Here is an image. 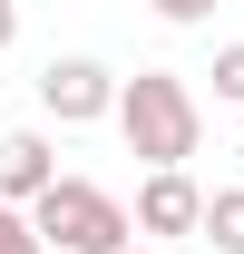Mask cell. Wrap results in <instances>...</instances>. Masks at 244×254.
Listing matches in <instances>:
<instances>
[{
	"label": "cell",
	"instance_id": "obj_1",
	"mask_svg": "<svg viewBox=\"0 0 244 254\" xmlns=\"http://www.w3.org/2000/svg\"><path fill=\"white\" fill-rule=\"evenodd\" d=\"M118 137L137 166H185L195 147H205V108H195V88H185L176 68H137L118 98Z\"/></svg>",
	"mask_w": 244,
	"mask_h": 254
},
{
	"label": "cell",
	"instance_id": "obj_2",
	"mask_svg": "<svg viewBox=\"0 0 244 254\" xmlns=\"http://www.w3.org/2000/svg\"><path fill=\"white\" fill-rule=\"evenodd\" d=\"M30 215H39V235H49V254H118V245H137V215H127L108 186H88V176H59Z\"/></svg>",
	"mask_w": 244,
	"mask_h": 254
},
{
	"label": "cell",
	"instance_id": "obj_3",
	"mask_svg": "<svg viewBox=\"0 0 244 254\" xmlns=\"http://www.w3.org/2000/svg\"><path fill=\"white\" fill-rule=\"evenodd\" d=\"M118 98H127V78L108 59H88V49H68V59H49L39 68V108L59 127H98V118H118Z\"/></svg>",
	"mask_w": 244,
	"mask_h": 254
},
{
	"label": "cell",
	"instance_id": "obj_4",
	"mask_svg": "<svg viewBox=\"0 0 244 254\" xmlns=\"http://www.w3.org/2000/svg\"><path fill=\"white\" fill-rule=\"evenodd\" d=\"M137 235H205V186L185 166H147L137 186Z\"/></svg>",
	"mask_w": 244,
	"mask_h": 254
},
{
	"label": "cell",
	"instance_id": "obj_5",
	"mask_svg": "<svg viewBox=\"0 0 244 254\" xmlns=\"http://www.w3.org/2000/svg\"><path fill=\"white\" fill-rule=\"evenodd\" d=\"M49 186H59V147L39 127H0V195L10 205H39Z\"/></svg>",
	"mask_w": 244,
	"mask_h": 254
},
{
	"label": "cell",
	"instance_id": "obj_6",
	"mask_svg": "<svg viewBox=\"0 0 244 254\" xmlns=\"http://www.w3.org/2000/svg\"><path fill=\"white\" fill-rule=\"evenodd\" d=\"M205 245L215 254H244V186H215L205 195Z\"/></svg>",
	"mask_w": 244,
	"mask_h": 254
},
{
	"label": "cell",
	"instance_id": "obj_7",
	"mask_svg": "<svg viewBox=\"0 0 244 254\" xmlns=\"http://www.w3.org/2000/svg\"><path fill=\"white\" fill-rule=\"evenodd\" d=\"M0 254H49L39 215H30V205H10V195H0Z\"/></svg>",
	"mask_w": 244,
	"mask_h": 254
},
{
	"label": "cell",
	"instance_id": "obj_8",
	"mask_svg": "<svg viewBox=\"0 0 244 254\" xmlns=\"http://www.w3.org/2000/svg\"><path fill=\"white\" fill-rule=\"evenodd\" d=\"M215 98H225V108H244V39H225V49H215Z\"/></svg>",
	"mask_w": 244,
	"mask_h": 254
},
{
	"label": "cell",
	"instance_id": "obj_9",
	"mask_svg": "<svg viewBox=\"0 0 244 254\" xmlns=\"http://www.w3.org/2000/svg\"><path fill=\"white\" fill-rule=\"evenodd\" d=\"M156 20H176V30H195V20H215V0H147Z\"/></svg>",
	"mask_w": 244,
	"mask_h": 254
},
{
	"label": "cell",
	"instance_id": "obj_10",
	"mask_svg": "<svg viewBox=\"0 0 244 254\" xmlns=\"http://www.w3.org/2000/svg\"><path fill=\"white\" fill-rule=\"evenodd\" d=\"M10 39H20V0H0V49H10Z\"/></svg>",
	"mask_w": 244,
	"mask_h": 254
},
{
	"label": "cell",
	"instance_id": "obj_11",
	"mask_svg": "<svg viewBox=\"0 0 244 254\" xmlns=\"http://www.w3.org/2000/svg\"><path fill=\"white\" fill-rule=\"evenodd\" d=\"M118 254H156V245H147V235H137V245H118Z\"/></svg>",
	"mask_w": 244,
	"mask_h": 254
}]
</instances>
